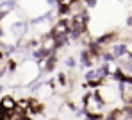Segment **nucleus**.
Wrapping results in <instances>:
<instances>
[{
    "instance_id": "obj_1",
    "label": "nucleus",
    "mask_w": 132,
    "mask_h": 120,
    "mask_svg": "<svg viewBox=\"0 0 132 120\" xmlns=\"http://www.w3.org/2000/svg\"><path fill=\"white\" fill-rule=\"evenodd\" d=\"M96 92H98V95L104 99L105 104L116 102V99H121V88H116L112 84H100V88Z\"/></svg>"
},
{
    "instance_id": "obj_2",
    "label": "nucleus",
    "mask_w": 132,
    "mask_h": 120,
    "mask_svg": "<svg viewBox=\"0 0 132 120\" xmlns=\"http://www.w3.org/2000/svg\"><path fill=\"white\" fill-rule=\"evenodd\" d=\"M0 108H2V111H13V109L18 108V102L13 97H4L0 100Z\"/></svg>"
},
{
    "instance_id": "obj_3",
    "label": "nucleus",
    "mask_w": 132,
    "mask_h": 120,
    "mask_svg": "<svg viewBox=\"0 0 132 120\" xmlns=\"http://www.w3.org/2000/svg\"><path fill=\"white\" fill-rule=\"evenodd\" d=\"M111 52L114 54V57H121L125 54H129V48L125 43H112L111 45Z\"/></svg>"
},
{
    "instance_id": "obj_4",
    "label": "nucleus",
    "mask_w": 132,
    "mask_h": 120,
    "mask_svg": "<svg viewBox=\"0 0 132 120\" xmlns=\"http://www.w3.org/2000/svg\"><path fill=\"white\" fill-rule=\"evenodd\" d=\"M75 65H77V63H75V59H73V57H68V59H66V66L75 68Z\"/></svg>"
}]
</instances>
